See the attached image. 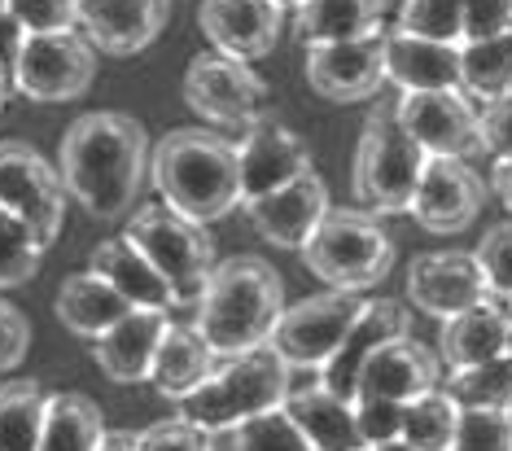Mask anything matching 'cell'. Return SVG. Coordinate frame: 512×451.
<instances>
[{
  "label": "cell",
  "mask_w": 512,
  "mask_h": 451,
  "mask_svg": "<svg viewBox=\"0 0 512 451\" xmlns=\"http://www.w3.org/2000/svg\"><path fill=\"white\" fill-rule=\"evenodd\" d=\"M149 163H154V149H149L145 127L132 114L92 110L66 127L57 171H62L66 193L92 219L114 224V219L132 215L145 189Z\"/></svg>",
  "instance_id": "cell-1"
},
{
  "label": "cell",
  "mask_w": 512,
  "mask_h": 451,
  "mask_svg": "<svg viewBox=\"0 0 512 451\" xmlns=\"http://www.w3.org/2000/svg\"><path fill=\"white\" fill-rule=\"evenodd\" d=\"M285 316V285L281 272L259 254H237L219 263L202 303H197V333L211 342L219 360H237L272 342Z\"/></svg>",
  "instance_id": "cell-2"
},
{
  "label": "cell",
  "mask_w": 512,
  "mask_h": 451,
  "mask_svg": "<svg viewBox=\"0 0 512 451\" xmlns=\"http://www.w3.org/2000/svg\"><path fill=\"white\" fill-rule=\"evenodd\" d=\"M149 180L171 211L211 224L241 206L237 145L206 127H176L154 145Z\"/></svg>",
  "instance_id": "cell-3"
},
{
  "label": "cell",
  "mask_w": 512,
  "mask_h": 451,
  "mask_svg": "<svg viewBox=\"0 0 512 451\" xmlns=\"http://www.w3.org/2000/svg\"><path fill=\"white\" fill-rule=\"evenodd\" d=\"M289 373L294 368H289V360L272 342L250 355H237V360H219L215 373L193 395H184L176 403V416L189 421L193 430L219 438V434L237 430V425L254 421V416L285 408V399L294 395Z\"/></svg>",
  "instance_id": "cell-4"
},
{
  "label": "cell",
  "mask_w": 512,
  "mask_h": 451,
  "mask_svg": "<svg viewBox=\"0 0 512 451\" xmlns=\"http://www.w3.org/2000/svg\"><path fill=\"white\" fill-rule=\"evenodd\" d=\"M425 163H429L425 145L403 127L399 110L377 106L368 114L364 132H359V149H355V167H351L355 202L372 215L412 211Z\"/></svg>",
  "instance_id": "cell-5"
},
{
  "label": "cell",
  "mask_w": 512,
  "mask_h": 451,
  "mask_svg": "<svg viewBox=\"0 0 512 451\" xmlns=\"http://www.w3.org/2000/svg\"><path fill=\"white\" fill-rule=\"evenodd\" d=\"M302 263L320 276L329 289H351L364 294L377 281H386L394 268V241L377 224L372 211H351V206H333L320 219V228L302 246Z\"/></svg>",
  "instance_id": "cell-6"
},
{
  "label": "cell",
  "mask_w": 512,
  "mask_h": 451,
  "mask_svg": "<svg viewBox=\"0 0 512 451\" xmlns=\"http://www.w3.org/2000/svg\"><path fill=\"white\" fill-rule=\"evenodd\" d=\"M136 246L149 254V263L162 272V281L171 285V298L176 307H197L215 276V246L206 237V228L197 219L162 206H141L132 219H127V233Z\"/></svg>",
  "instance_id": "cell-7"
},
{
  "label": "cell",
  "mask_w": 512,
  "mask_h": 451,
  "mask_svg": "<svg viewBox=\"0 0 512 451\" xmlns=\"http://www.w3.org/2000/svg\"><path fill=\"white\" fill-rule=\"evenodd\" d=\"M97 75V49L84 31H57V36H27L14 62V92L27 101L53 106V101H75L92 88Z\"/></svg>",
  "instance_id": "cell-8"
},
{
  "label": "cell",
  "mask_w": 512,
  "mask_h": 451,
  "mask_svg": "<svg viewBox=\"0 0 512 451\" xmlns=\"http://www.w3.org/2000/svg\"><path fill=\"white\" fill-rule=\"evenodd\" d=\"M184 101L219 127H254L267 119V84L250 62L228 53L193 57L184 71Z\"/></svg>",
  "instance_id": "cell-9"
},
{
  "label": "cell",
  "mask_w": 512,
  "mask_h": 451,
  "mask_svg": "<svg viewBox=\"0 0 512 451\" xmlns=\"http://www.w3.org/2000/svg\"><path fill=\"white\" fill-rule=\"evenodd\" d=\"M364 311V298L351 289H324L302 303L285 307L281 325L272 333V346L289 360V368H320L333 360V351L351 333L355 316Z\"/></svg>",
  "instance_id": "cell-10"
},
{
  "label": "cell",
  "mask_w": 512,
  "mask_h": 451,
  "mask_svg": "<svg viewBox=\"0 0 512 451\" xmlns=\"http://www.w3.org/2000/svg\"><path fill=\"white\" fill-rule=\"evenodd\" d=\"M0 206L22 215L53 246L66 224L62 171H53L27 141H0Z\"/></svg>",
  "instance_id": "cell-11"
},
{
  "label": "cell",
  "mask_w": 512,
  "mask_h": 451,
  "mask_svg": "<svg viewBox=\"0 0 512 451\" xmlns=\"http://www.w3.org/2000/svg\"><path fill=\"white\" fill-rule=\"evenodd\" d=\"M403 127L425 145L429 158H473L482 149V119L477 101L464 88L438 92H399L394 101Z\"/></svg>",
  "instance_id": "cell-12"
},
{
  "label": "cell",
  "mask_w": 512,
  "mask_h": 451,
  "mask_svg": "<svg viewBox=\"0 0 512 451\" xmlns=\"http://www.w3.org/2000/svg\"><path fill=\"white\" fill-rule=\"evenodd\" d=\"M386 31H372L359 40H333L307 49V84L324 101H368L386 84Z\"/></svg>",
  "instance_id": "cell-13"
},
{
  "label": "cell",
  "mask_w": 512,
  "mask_h": 451,
  "mask_svg": "<svg viewBox=\"0 0 512 451\" xmlns=\"http://www.w3.org/2000/svg\"><path fill=\"white\" fill-rule=\"evenodd\" d=\"M482 202H486V184L469 167V158H429L412 198V219L425 233L456 237L482 215Z\"/></svg>",
  "instance_id": "cell-14"
},
{
  "label": "cell",
  "mask_w": 512,
  "mask_h": 451,
  "mask_svg": "<svg viewBox=\"0 0 512 451\" xmlns=\"http://www.w3.org/2000/svg\"><path fill=\"white\" fill-rule=\"evenodd\" d=\"M407 298H412V307L425 311V316L451 320V316H460V311L486 303L491 285H486L473 254L434 250V254L412 259V268H407Z\"/></svg>",
  "instance_id": "cell-15"
},
{
  "label": "cell",
  "mask_w": 512,
  "mask_h": 451,
  "mask_svg": "<svg viewBox=\"0 0 512 451\" xmlns=\"http://www.w3.org/2000/svg\"><path fill=\"white\" fill-rule=\"evenodd\" d=\"M197 27L215 44V53L259 62L281 40L285 5H276V0H202Z\"/></svg>",
  "instance_id": "cell-16"
},
{
  "label": "cell",
  "mask_w": 512,
  "mask_h": 451,
  "mask_svg": "<svg viewBox=\"0 0 512 451\" xmlns=\"http://www.w3.org/2000/svg\"><path fill=\"white\" fill-rule=\"evenodd\" d=\"M237 163H241V206H250L267 198V193L285 189L302 171H311V149L289 127L263 119L246 127V141L237 145Z\"/></svg>",
  "instance_id": "cell-17"
},
{
  "label": "cell",
  "mask_w": 512,
  "mask_h": 451,
  "mask_svg": "<svg viewBox=\"0 0 512 451\" xmlns=\"http://www.w3.org/2000/svg\"><path fill=\"white\" fill-rule=\"evenodd\" d=\"M171 18V0H79V31L92 49L132 57L149 49Z\"/></svg>",
  "instance_id": "cell-18"
},
{
  "label": "cell",
  "mask_w": 512,
  "mask_h": 451,
  "mask_svg": "<svg viewBox=\"0 0 512 451\" xmlns=\"http://www.w3.org/2000/svg\"><path fill=\"white\" fill-rule=\"evenodd\" d=\"M407 333H412V316H407V307L394 303V298H372V303H364V311L355 316V325L342 338V346L333 351V360L320 368V381L329 390H337V395L355 399L359 373L368 368V360L386 342L407 338Z\"/></svg>",
  "instance_id": "cell-19"
},
{
  "label": "cell",
  "mask_w": 512,
  "mask_h": 451,
  "mask_svg": "<svg viewBox=\"0 0 512 451\" xmlns=\"http://www.w3.org/2000/svg\"><path fill=\"white\" fill-rule=\"evenodd\" d=\"M254 228L267 246H281V250H302L311 241V233L320 228V219L333 211L329 206V189L316 171H302L298 180H289L285 189L267 193V198L246 206Z\"/></svg>",
  "instance_id": "cell-20"
},
{
  "label": "cell",
  "mask_w": 512,
  "mask_h": 451,
  "mask_svg": "<svg viewBox=\"0 0 512 451\" xmlns=\"http://www.w3.org/2000/svg\"><path fill=\"white\" fill-rule=\"evenodd\" d=\"M442 355L429 351L425 342H416L412 333L407 338L386 342L377 355L368 360V368L359 373L355 399H394V403H412L429 395V390L442 386Z\"/></svg>",
  "instance_id": "cell-21"
},
{
  "label": "cell",
  "mask_w": 512,
  "mask_h": 451,
  "mask_svg": "<svg viewBox=\"0 0 512 451\" xmlns=\"http://www.w3.org/2000/svg\"><path fill=\"white\" fill-rule=\"evenodd\" d=\"M167 329H171L167 311L132 307L119 325L106 329L97 342H92V360H97V368L110 381H123V386H132V381H149Z\"/></svg>",
  "instance_id": "cell-22"
},
{
  "label": "cell",
  "mask_w": 512,
  "mask_h": 451,
  "mask_svg": "<svg viewBox=\"0 0 512 451\" xmlns=\"http://www.w3.org/2000/svg\"><path fill=\"white\" fill-rule=\"evenodd\" d=\"M504 351H512V316L499 298H486L460 316L442 320L438 333V355L442 364L456 373V368H473L486 360H499Z\"/></svg>",
  "instance_id": "cell-23"
},
{
  "label": "cell",
  "mask_w": 512,
  "mask_h": 451,
  "mask_svg": "<svg viewBox=\"0 0 512 451\" xmlns=\"http://www.w3.org/2000/svg\"><path fill=\"white\" fill-rule=\"evenodd\" d=\"M386 75L399 92L460 88V44L425 40L412 31H386Z\"/></svg>",
  "instance_id": "cell-24"
},
{
  "label": "cell",
  "mask_w": 512,
  "mask_h": 451,
  "mask_svg": "<svg viewBox=\"0 0 512 451\" xmlns=\"http://www.w3.org/2000/svg\"><path fill=\"white\" fill-rule=\"evenodd\" d=\"M285 412L298 421V430L307 434V443L316 451H368L364 434H359V421H355V399L337 395L324 381L298 386L285 399Z\"/></svg>",
  "instance_id": "cell-25"
},
{
  "label": "cell",
  "mask_w": 512,
  "mask_h": 451,
  "mask_svg": "<svg viewBox=\"0 0 512 451\" xmlns=\"http://www.w3.org/2000/svg\"><path fill=\"white\" fill-rule=\"evenodd\" d=\"M88 268L97 276H106V281L119 289L132 307H176V298H171V285L162 281V272L149 263V254L136 246L132 237H114V241H101L97 250H92Z\"/></svg>",
  "instance_id": "cell-26"
},
{
  "label": "cell",
  "mask_w": 512,
  "mask_h": 451,
  "mask_svg": "<svg viewBox=\"0 0 512 451\" xmlns=\"http://www.w3.org/2000/svg\"><path fill=\"white\" fill-rule=\"evenodd\" d=\"M57 320H62L71 333H79V338H92L97 342L106 329H114L119 320L132 311V303L114 289L106 276H97V272H75V276H66L62 289H57Z\"/></svg>",
  "instance_id": "cell-27"
},
{
  "label": "cell",
  "mask_w": 512,
  "mask_h": 451,
  "mask_svg": "<svg viewBox=\"0 0 512 451\" xmlns=\"http://www.w3.org/2000/svg\"><path fill=\"white\" fill-rule=\"evenodd\" d=\"M219 368V355L211 351V342L197 333V325H171L167 338L158 346L154 373H149V386L158 390L162 399H184L202 386Z\"/></svg>",
  "instance_id": "cell-28"
},
{
  "label": "cell",
  "mask_w": 512,
  "mask_h": 451,
  "mask_svg": "<svg viewBox=\"0 0 512 451\" xmlns=\"http://www.w3.org/2000/svg\"><path fill=\"white\" fill-rule=\"evenodd\" d=\"M386 0H302L298 5V40L307 44H333V40H359L372 31H386Z\"/></svg>",
  "instance_id": "cell-29"
},
{
  "label": "cell",
  "mask_w": 512,
  "mask_h": 451,
  "mask_svg": "<svg viewBox=\"0 0 512 451\" xmlns=\"http://www.w3.org/2000/svg\"><path fill=\"white\" fill-rule=\"evenodd\" d=\"M106 416L88 395H49V412H44V434L36 451H101L106 443Z\"/></svg>",
  "instance_id": "cell-30"
},
{
  "label": "cell",
  "mask_w": 512,
  "mask_h": 451,
  "mask_svg": "<svg viewBox=\"0 0 512 451\" xmlns=\"http://www.w3.org/2000/svg\"><path fill=\"white\" fill-rule=\"evenodd\" d=\"M460 88L473 101H491L512 92V31L460 44Z\"/></svg>",
  "instance_id": "cell-31"
},
{
  "label": "cell",
  "mask_w": 512,
  "mask_h": 451,
  "mask_svg": "<svg viewBox=\"0 0 512 451\" xmlns=\"http://www.w3.org/2000/svg\"><path fill=\"white\" fill-rule=\"evenodd\" d=\"M49 395L40 381H9L0 386V451H36L44 434Z\"/></svg>",
  "instance_id": "cell-32"
},
{
  "label": "cell",
  "mask_w": 512,
  "mask_h": 451,
  "mask_svg": "<svg viewBox=\"0 0 512 451\" xmlns=\"http://www.w3.org/2000/svg\"><path fill=\"white\" fill-rule=\"evenodd\" d=\"M460 425V403L447 395V386L429 390L403 408V438L421 451H451Z\"/></svg>",
  "instance_id": "cell-33"
},
{
  "label": "cell",
  "mask_w": 512,
  "mask_h": 451,
  "mask_svg": "<svg viewBox=\"0 0 512 451\" xmlns=\"http://www.w3.org/2000/svg\"><path fill=\"white\" fill-rule=\"evenodd\" d=\"M447 395L460 408H508L512 412V351H504L499 360L473 364V368H456L447 373Z\"/></svg>",
  "instance_id": "cell-34"
},
{
  "label": "cell",
  "mask_w": 512,
  "mask_h": 451,
  "mask_svg": "<svg viewBox=\"0 0 512 451\" xmlns=\"http://www.w3.org/2000/svg\"><path fill=\"white\" fill-rule=\"evenodd\" d=\"M44 250H49V241H44L22 215L0 206V289H14L22 281H31V276L40 272Z\"/></svg>",
  "instance_id": "cell-35"
},
{
  "label": "cell",
  "mask_w": 512,
  "mask_h": 451,
  "mask_svg": "<svg viewBox=\"0 0 512 451\" xmlns=\"http://www.w3.org/2000/svg\"><path fill=\"white\" fill-rule=\"evenodd\" d=\"M228 451H316L307 443V434L298 430V421L285 408L263 412L254 421L228 430Z\"/></svg>",
  "instance_id": "cell-36"
},
{
  "label": "cell",
  "mask_w": 512,
  "mask_h": 451,
  "mask_svg": "<svg viewBox=\"0 0 512 451\" xmlns=\"http://www.w3.org/2000/svg\"><path fill=\"white\" fill-rule=\"evenodd\" d=\"M394 27L425 40L464 44V0H403Z\"/></svg>",
  "instance_id": "cell-37"
},
{
  "label": "cell",
  "mask_w": 512,
  "mask_h": 451,
  "mask_svg": "<svg viewBox=\"0 0 512 451\" xmlns=\"http://www.w3.org/2000/svg\"><path fill=\"white\" fill-rule=\"evenodd\" d=\"M451 451H512V412L508 408H460Z\"/></svg>",
  "instance_id": "cell-38"
},
{
  "label": "cell",
  "mask_w": 512,
  "mask_h": 451,
  "mask_svg": "<svg viewBox=\"0 0 512 451\" xmlns=\"http://www.w3.org/2000/svg\"><path fill=\"white\" fill-rule=\"evenodd\" d=\"M473 259H477V268H482L486 285H491V298L508 303L512 298V219L508 224L486 228V237L477 241Z\"/></svg>",
  "instance_id": "cell-39"
},
{
  "label": "cell",
  "mask_w": 512,
  "mask_h": 451,
  "mask_svg": "<svg viewBox=\"0 0 512 451\" xmlns=\"http://www.w3.org/2000/svg\"><path fill=\"white\" fill-rule=\"evenodd\" d=\"M9 14L22 22L27 36L79 31V0H9Z\"/></svg>",
  "instance_id": "cell-40"
},
{
  "label": "cell",
  "mask_w": 512,
  "mask_h": 451,
  "mask_svg": "<svg viewBox=\"0 0 512 451\" xmlns=\"http://www.w3.org/2000/svg\"><path fill=\"white\" fill-rule=\"evenodd\" d=\"M403 408L407 403H394V399H355V421H359V434H364V447H381V443H394L403 438Z\"/></svg>",
  "instance_id": "cell-41"
},
{
  "label": "cell",
  "mask_w": 512,
  "mask_h": 451,
  "mask_svg": "<svg viewBox=\"0 0 512 451\" xmlns=\"http://www.w3.org/2000/svg\"><path fill=\"white\" fill-rule=\"evenodd\" d=\"M477 119H482V149L504 163L512 158V92L491 101H477Z\"/></svg>",
  "instance_id": "cell-42"
},
{
  "label": "cell",
  "mask_w": 512,
  "mask_h": 451,
  "mask_svg": "<svg viewBox=\"0 0 512 451\" xmlns=\"http://www.w3.org/2000/svg\"><path fill=\"white\" fill-rule=\"evenodd\" d=\"M136 438H141V451H211V434L193 430L180 416L149 425V430H141Z\"/></svg>",
  "instance_id": "cell-43"
},
{
  "label": "cell",
  "mask_w": 512,
  "mask_h": 451,
  "mask_svg": "<svg viewBox=\"0 0 512 451\" xmlns=\"http://www.w3.org/2000/svg\"><path fill=\"white\" fill-rule=\"evenodd\" d=\"M27 346H31V325L27 316L0 298V373H9V368H18L27 360Z\"/></svg>",
  "instance_id": "cell-44"
},
{
  "label": "cell",
  "mask_w": 512,
  "mask_h": 451,
  "mask_svg": "<svg viewBox=\"0 0 512 451\" xmlns=\"http://www.w3.org/2000/svg\"><path fill=\"white\" fill-rule=\"evenodd\" d=\"M512 31V0H464V40Z\"/></svg>",
  "instance_id": "cell-45"
},
{
  "label": "cell",
  "mask_w": 512,
  "mask_h": 451,
  "mask_svg": "<svg viewBox=\"0 0 512 451\" xmlns=\"http://www.w3.org/2000/svg\"><path fill=\"white\" fill-rule=\"evenodd\" d=\"M491 189H495V198L512 211V158H504V163H495V171H491Z\"/></svg>",
  "instance_id": "cell-46"
},
{
  "label": "cell",
  "mask_w": 512,
  "mask_h": 451,
  "mask_svg": "<svg viewBox=\"0 0 512 451\" xmlns=\"http://www.w3.org/2000/svg\"><path fill=\"white\" fill-rule=\"evenodd\" d=\"M101 451H141V438H136V434H123V430H110L106 443H101Z\"/></svg>",
  "instance_id": "cell-47"
},
{
  "label": "cell",
  "mask_w": 512,
  "mask_h": 451,
  "mask_svg": "<svg viewBox=\"0 0 512 451\" xmlns=\"http://www.w3.org/2000/svg\"><path fill=\"white\" fill-rule=\"evenodd\" d=\"M368 451H421V447H412L407 438H394V443H381V447H368Z\"/></svg>",
  "instance_id": "cell-48"
},
{
  "label": "cell",
  "mask_w": 512,
  "mask_h": 451,
  "mask_svg": "<svg viewBox=\"0 0 512 451\" xmlns=\"http://www.w3.org/2000/svg\"><path fill=\"white\" fill-rule=\"evenodd\" d=\"M276 5H285V9H298V5H302V0H276Z\"/></svg>",
  "instance_id": "cell-49"
},
{
  "label": "cell",
  "mask_w": 512,
  "mask_h": 451,
  "mask_svg": "<svg viewBox=\"0 0 512 451\" xmlns=\"http://www.w3.org/2000/svg\"><path fill=\"white\" fill-rule=\"evenodd\" d=\"M9 14V0H0V18H5Z\"/></svg>",
  "instance_id": "cell-50"
},
{
  "label": "cell",
  "mask_w": 512,
  "mask_h": 451,
  "mask_svg": "<svg viewBox=\"0 0 512 451\" xmlns=\"http://www.w3.org/2000/svg\"><path fill=\"white\" fill-rule=\"evenodd\" d=\"M504 307H508V316H512V298H508V303H504Z\"/></svg>",
  "instance_id": "cell-51"
}]
</instances>
